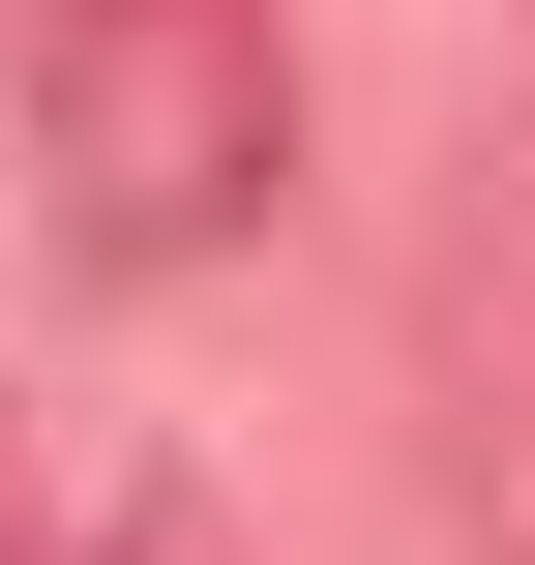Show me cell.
Segmentation results:
<instances>
[{
    "instance_id": "6da1fadb",
    "label": "cell",
    "mask_w": 535,
    "mask_h": 565,
    "mask_svg": "<svg viewBox=\"0 0 535 565\" xmlns=\"http://www.w3.org/2000/svg\"><path fill=\"white\" fill-rule=\"evenodd\" d=\"M30 179L89 268H208L298 179V30L268 0H30Z\"/></svg>"
},
{
    "instance_id": "7a4b0ae2",
    "label": "cell",
    "mask_w": 535,
    "mask_h": 565,
    "mask_svg": "<svg viewBox=\"0 0 535 565\" xmlns=\"http://www.w3.org/2000/svg\"><path fill=\"white\" fill-rule=\"evenodd\" d=\"M447 507L477 565H535V328H477V387H447Z\"/></svg>"
},
{
    "instance_id": "3957f363",
    "label": "cell",
    "mask_w": 535,
    "mask_h": 565,
    "mask_svg": "<svg viewBox=\"0 0 535 565\" xmlns=\"http://www.w3.org/2000/svg\"><path fill=\"white\" fill-rule=\"evenodd\" d=\"M0 565H208V507H179V477H30Z\"/></svg>"
}]
</instances>
